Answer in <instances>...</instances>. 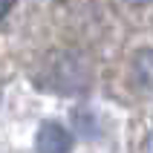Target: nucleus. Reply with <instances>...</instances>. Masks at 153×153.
<instances>
[{"instance_id":"obj_1","label":"nucleus","mask_w":153,"mask_h":153,"mask_svg":"<svg viewBox=\"0 0 153 153\" xmlns=\"http://www.w3.org/2000/svg\"><path fill=\"white\" fill-rule=\"evenodd\" d=\"M35 150L38 153H69L72 150V133L58 121H43L35 133Z\"/></svg>"},{"instance_id":"obj_2","label":"nucleus","mask_w":153,"mask_h":153,"mask_svg":"<svg viewBox=\"0 0 153 153\" xmlns=\"http://www.w3.org/2000/svg\"><path fill=\"white\" fill-rule=\"evenodd\" d=\"M133 75H136V81L145 90L153 93V46L136 52V58H133Z\"/></svg>"},{"instance_id":"obj_3","label":"nucleus","mask_w":153,"mask_h":153,"mask_svg":"<svg viewBox=\"0 0 153 153\" xmlns=\"http://www.w3.org/2000/svg\"><path fill=\"white\" fill-rule=\"evenodd\" d=\"M142 153H153V130L145 136V142H142Z\"/></svg>"},{"instance_id":"obj_4","label":"nucleus","mask_w":153,"mask_h":153,"mask_svg":"<svg viewBox=\"0 0 153 153\" xmlns=\"http://www.w3.org/2000/svg\"><path fill=\"white\" fill-rule=\"evenodd\" d=\"M9 9H12V6H9V3H3V0H0V17H3V15H6V12H9Z\"/></svg>"}]
</instances>
